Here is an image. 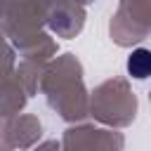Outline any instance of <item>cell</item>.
Listing matches in <instances>:
<instances>
[{
  "mask_svg": "<svg viewBox=\"0 0 151 151\" xmlns=\"http://www.w3.org/2000/svg\"><path fill=\"white\" fill-rule=\"evenodd\" d=\"M127 73L137 80L149 78L151 76V50H146V47L132 50V54L127 57Z\"/></svg>",
  "mask_w": 151,
  "mask_h": 151,
  "instance_id": "obj_1",
  "label": "cell"
}]
</instances>
